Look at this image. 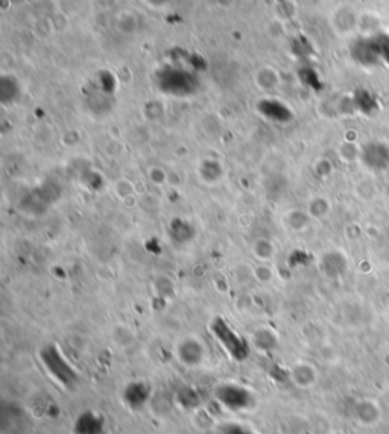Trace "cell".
<instances>
[{
    "mask_svg": "<svg viewBox=\"0 0 389 434\" xmlns=\"http://www.w3.org/2000/svg\"><path fill=\"white\" fill-rule=\"evenodd\" d=\"M360 158H362V163L368 169L376 172L385 171L389 166V147L379 141L368 142L362 148Z\"/></svg>",
    "mask_w": 389,
    "mask_h": 434,
    "instance_id": "cell-3",
    "label": "cell"
},
{
    "mask_svg": "<svg viewBox=\"0 0 389 434\" xmlns=\"http://www.w3.org/2000/svg\"><path fill=\"white\" fill-rule=\"evenodd\" d=\"M213 332H214V335L218 337L222 343H224V346L230 351V353H233V355L243 353L245 355V349H243L245 344L241 342V338L237 337L236 332L233 329H230L224 322L219 320V318L213 324Z\"/></svg>",
    "mask_w": 389,
    "mask_h": 434,
    "instance_id": "cell-5",
    "label": "cell"
},
{
    "mask_svg": "<svg viewBox=\"0 0 389 434\" xmlns=\"http://www.w3.org/2000/svg\"><path fill=\"white\" fill-rule=\"evenodd\" d=\"M175 355L179 364L187 369L201 367L207 360V346L197 335H186L175 344Z\"/></svg>",
    "mask_w": 389,
    "mask_h": 434,
    "instance_id": "cell-1",
    "label": "cell"
},
{
    "mask_svg": "<svg viewBox=\"0 0 389 434\" xmlns=\"http://www.w3.org/2000/svg\"><path fill=\"white\" fill-rule=\"evenodd\" d=\"M203 168L208 169V172H203V176H201L204 180V183H218L222 178V169L218 163L208 162L203 166Z\"/></svg>",
    "mask_w": 389,
    "mask_h": 434,
    "instance_id": "cell-10",
    "label": "cell"
},
{
    "mask_svg": "<svg viewBox=\"0 0 389 434\" xmlns=\"http://www.w3.org/2000/svg\"><path fill=\"white\" fill-rule=\"evenodd\" d=\"M351 56L355 58V61L362 64V66H379L381 63V54H380V45L379 37L373 35V37L359 39L351 46Z\"/></svg>",
    "mask_w": 389,
    "mask_h": 434,
    "instance_id": "cell-2",
    "label": "cell"
},
{
    "mask_svg": "<svg viewBox=\"0 0 389 434\" xmlns=\"http://www.w3.org/2000/svg\"><path fill=\"white\" fill-rule=\"evenodd\" d=\"M291 381L300 389H311L318 381V372L311 363L300 361L291 367Z\"/></svg>",
    "mask_w": 389,
    "mask_h": 434,
    "instance_id": "cell-4",
    "label": "cell"
},
{
    "mask_svg": "<svg viewBox=\"0 0 389 434\" xmlns=\"http://www.w3.org/2000/svg\"><path fill=\"white\" fill-rule=\"evenodd\" d=\"M113 340L119 347H128L129 344H133L135 342L134 332L129 329L126 324H118L116 328L113 329Z\"/></svg>",
    "mask_w": 389,
    "mask_h": 434,
    "instance_id": "cell-7",
    "label": "cell"
},
{
    "mask_svg": "<svg viewBox=\"0 0 389 434\" xmlns=\"http://www.w3.org/2000/svg\"><path fill=\"white\" fill-rule=\"evenodd\" d=\"M356 419L364 425H376L381 421V410L374 401H362L356 405Z\"/></svg>",
    "mask_w": 389,
    "mask_h": 434,
    "instance_id": "cell-6",
    "label": "cell"
},
{
    "mask_svg": "<svg viewBox=\"0 0 389 434\" xmlns=\"http://www.w3.org/2000/svg\"><path fill=\"white\" fill-rule=\"evenodd\" d=\"M356 104L359 107V110L366 113V114L373 113L374 110H377V107H379L377 99L374 98L370 92H366L364 89L356 93Z\"/></svg>",
    "mask_w": 389,
    "mask_h": 434,
    "instance_id": "cell-8",
    "label": "cell"
},
{
    "mask_svg": "<svg viewBox=\"0 0 389 434\" xmlns=\"http://www.w3.org/2000/svg\"><path fill=\"white\" fill-rule=\"evenodd\" d=\"M253 338H254V344L262 351H268V349H271V347L276 346V343H277L276 335L271 334V331L266 329V328L256 331Z\"/></svg>",
    "mask_w": 389,
    "mask_h": 434,
    "instance_id": "cell-9",
    "label": "cell"
}]
</instances>
